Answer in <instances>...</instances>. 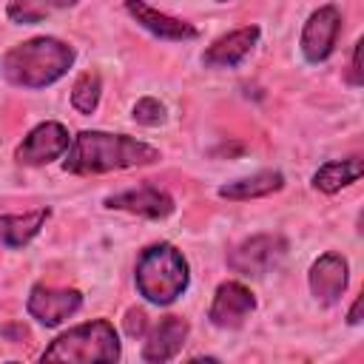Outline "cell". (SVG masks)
Returning <instances> with one entry per match:
<instances>
[{"label":"cell","instance_id":"1","mask_svg":"<svg viewBox=\"0 0 364 364\" xmlns=\"http://www.w3.org/2000/svg\"><path fill=\"white\" fill-rule=\"evenodd\" d=\"M159 151L142 139L128 134H105V131H80L68 148L63 162L65 173H108L122 168L154 165Z\"/></svg>","mask_w":364,"mask_h":364},{"label":"cell","instance_id":"2","mask_svg":"<svg viewBox=\"0 0 364 364\" xmlns=\"http://www.w3.org/2000/svg\"><path fill=\"white\" fill-rule=\"evenodd\" d=\"M74 63V48L57 37H34L9 48L0 60L6 82L17 88H46L57 82Z\"/></svg>","mask_w":364,"mask_h":364},{"label":"cell","instance_id":"3","mask_svg":"<svg viewBox=\"0 0 364 364\" xmlns=\"http://www.w3.org/2000/svg\"><path fill=\"white\" fill-rule=\"evenodd\" d=\"M134 279H136V290L145 301L165 307V304H173L185 293L191 273H188L185 256L173 245L159 242L139 253Z\"/></svg>","mask_w":364,"mask_h":364},{"label":"cell","instance_id":"4","mask_svg":"<svg viewBox=\"0 0 364 364\" xmlns=\"http://www.w3.org/2000/svg\"><path fill=\"white\" fill-rule=\"evenodd\" d=\"M119 358V338L111 321L105 318H94L85 324L71 327L68 333L57 336L46 353L43 361H68V364H111Z\"/></svg>","mask_w":364,"mask_h":364},{"label":"cell","instance_id":"5","mask_svg":"<svg viewBox=\"0 0 364 364\" xmlns=\"http://www.w3.org/2000/svg\"><path fill=\"white\" fill-rule=\"evenodd\" d=\"M287 253V242L279 233H259L236 245L228 256V264L242 276H264L270 273Z\"/></svg>","mask_w":364,"mask_h":364},{"label":"cell","instance_id":"6","mask_svg":"<svg viewBox=\"0 0 364 364\" xmlns=\"http://www.w3.org/2000/svg\"><path fill=\"white\" fill-rule=\"evenodd\" d=\"M338 31H341V14L336 6H321L316 9L304 28H301V54L307 63H324L333 48H336V40H338Z\"/></svg>","mask_w":364,"mask_h":364},{"label":"cell","instance_id":"7","mask_svg":"<svg viewBox=\"0 0 364 364\" xmlns=\"http://www.w3.org/2000/svg\"><path fill=\"white\" fill-rule=\"evenodd\" d=\"M68 151V131L60 122H40L31 128L14 151L20 165H48Z\"/></svg>","mask_w":364,"mask_h":364},{"label":"cell","instance_id":"8","mask_svg":"<svg viewBox=\"0 0 364 364\" xmlns=\"http://www.w3.org/2000/svg\"><path fill=\"white\" fill-rule=\"evenodd\" d=\"M82 307L80 290H57L46 284H34L26 301V310L31 318H37L43 327H57L68 316H74Z\"/></svg>","mask_w":364,"mask_h":364},{"label":"cell","instance_id":"9","mask_svg":"<svg viewBox=\"0 0 364 364\" xmlns=\"http://www.w3.org/2000/svg\"><path fill=\"white\" fill-rule=\"evenodd\" d=\"M253 307H256V299L242 282H222L213 293L208 318H210V324H216L222 330H236L245 324V318L253 313Z\"/></svg>","mask_w":364,"mask_h":364},{"label":"cell","instance_id":"10","mask_svg":"<svg viewBox=\"0 0 364 364\" xmlns=\"http://www.w3.org/2000/svg\"><path fill=\"white\" fill-rule=\"evenodd\" d=\"M347 282H350V267H347V259L338 253H324L310 264L307 284L313 299L321 304H336L347 290Z\"/></svg>","mask_w":364,"mask_h":364},{"label":"cell","instance_id":"11","mask_svg":"<svg viewBox=\"0 0 364 364\" xmlns=\"http://www.w3.org/2000/svg\"><path fill=\"white\" fill-rule=\"evenodd\" d=\"M105 208L111 210H128L145 219H165L173 210V199L154 185H139V188H128L122 193L105 196Z\"/></svg>","mask_w":364,"mask_h":364},{"label":"cell","instance_id":"12","mask_svg":"<svg viewBox=\"0 0 364 364\" xmlns=\"http://www.w3.org/2000/svg\"><path fill=\"white\" fill-rule=\"evenodd\" d=\"M259 34H262L259 26H245V28H236V31L213 40L202 54V65L205 68H233V65H239L253 51Z\"/></svg>","mask_w":364,"mask_h":364},{"label":"cell","instance_id":"13","mask_svg":"<svg viewBox=\"0 0 364 364\" xmlns=\"http://www.w3.org/2000/svg\"><path fill=\"white\" fill-rule=\"evenodd\" d=\"M125 11H128L145 31H151V34L159 37V40H193V37H199L196 26H191V23H185V20H179V17H171V14H165V11H156V9L148 6L145 0H125Z\"/></svg>","mask_w":364,"mask_h":364},{"label":"cell","instance_id":"14","mask_svg":"<svg viewBox=\"0 0 364 364\" xmlns=\"http://www.w3.org/2000/svg\"><path fill=\"white\" fill-rule=\"evenodd\" d=\"M188 330H191L188 321L179 318V316L159 318V324L148 333V341L142 347V358L145 361H156V364L176 358L182 344H185V338H188Z\"/></svg>","mask_w":364,"mask_h":364},{"label":"cell","instance_id":"15","mask_svg":"<svg viewBox=\"0 0 364 364\" xmlns=\"http://www.w3.org/2000/svg\"><path fill=\"white\" fill-rule=\"evenodd\" d=\"M284 185V176L279 171H259L253 176H245V179H236V182H228L219 188V196L222 199H233V202H247V199H259V196H270L276 191H282Z\"/></svg>","mask_w":364,"mask_h":364},{"label":"cell","instance_id":"16","mask_svg":"<svg viewBox=\"0 0 364 364\" xmlns=\"http://www.w3.org/2000/svg\"><path fill=\"white\" fill-rule=\"evenodd\" d=\"M46 219H48V208H37L17 216H0V242L6 247H23L40 233Z\"/></svg>","mask_w":364,"mask_h":364},{"label":"cell","instance_id":"17","mask_svg":"<svg viewBox=\"0 0 364 364\" xmlns=\"http://www.w3.org/2000/svg\"><path fill=\"white\" fill-rule=\"evenodd\" d=\"M364 173V165L358 156H350V159H333V162H324L316 173H313V188L321 191V193H336L353 182H358Z\"/></svg>","mask_w":364,"mask_h":364},{"label":"cell","instance_id":"18","mask_svg":"<svg viewBox=\"0 0 364 364\" xmlns=\"http://www.w3.org/2000/svg\"><path fill=\"white\" fill-rule=\"evenodd\" d=\"M100 94H102V80L97 71H85L74 80V88H71V105L80 111V114H94L97 105H100Z\"/></svg>","mask_w":364,"mask_h":364},{"label":"cell","instance_id":"19","mask_svg":"<svg viewBox=\"0 0 364 364\" xmlns=\"http://www.w3.org/2000/svg\"><path fill=\"white\" fill-rule=\"evenodd\" d=\"M6 14H9V20H11V23L31 26V23H40V20L48 14V6H46V3H40V0H11Z\"/></svg>","mask_w":364,"mask_h":364},{"label":"cell","instance_id":"20","mask_svg":"<svg viewBox=\"0 0 364 364\" xmlns=\"http://www.w3.org/2000/svg\"><path fill=\"white\" fill-rule=\"evenodd\" d=\"M134 119H136L139 125H148V128L162 125V122H165V105H162L156 97H142V100L134 105Z\"/></svg>","mask_w":364,"mask_h":364},{"label":"cell","instance_id":"21","mask_svg":"<svg viewBox=\"0 0 364 364\" xmlns=\"http://www.w3.org/2000/svg\"><path fill=\"white\" fill-rule=\"evenodd\" d=\"M125 333H128L131 338H142V336L148 333V316H145V310L131 307V310L125 313Z\"/></svg>","mask_w":364,"mask_h":364},{"label":"cell","instance_id":"22","mask_svg":"<svg viewBox=\"0 0 364 364\" xmlns=\"http://www.w3.org/2000/svg\"><path fill=\"white\" fill-rule=\"evenodd\" d=\"M361 46H364V40H358L355 43V48H353V74H350V80H353V85H361L364 82V74H361Z\"/></svg>","mask_w":364,"mask_h":364},{"label":"cell","instance_id":"23","mask_svg":"<svg viewBox=\"0 0 364 364\" xmlns=\"http://www.w3.org/2000/svg\"><path fill=\"white\" fill-rule=\"evenodd\" d=\"M361 304H364V299L358 296V299L353 301V307H350V313H347V321H350V324H361Z\"/></svg>","mask_w":364,"mask_h":364},{"label":"cell","instance_id":"24","mask_svg":"<svg viewBox=\"0 0 364 364\" xmlns=\"http://www.w3.org/2000/svg\"><path fill=\"white\" fill-rule=\"evenodd\" d=\"M77 0H46V6H54V9H68V6H74Z\"/></svg>","mask_w":364,"mask_h":364},{"label":"cell","instance_id":"25","mask_svg":"<svg viewBox=\"0 0 364 364\" xmlns=\"http://www.w3.org/2000/svg\"><path fill=\"white\" fill-rule=\"evenodd\" d=\"M219 3H228V0H219Z\"/></svg>","mask_w":364,"mask_h":364}]
</instances>
